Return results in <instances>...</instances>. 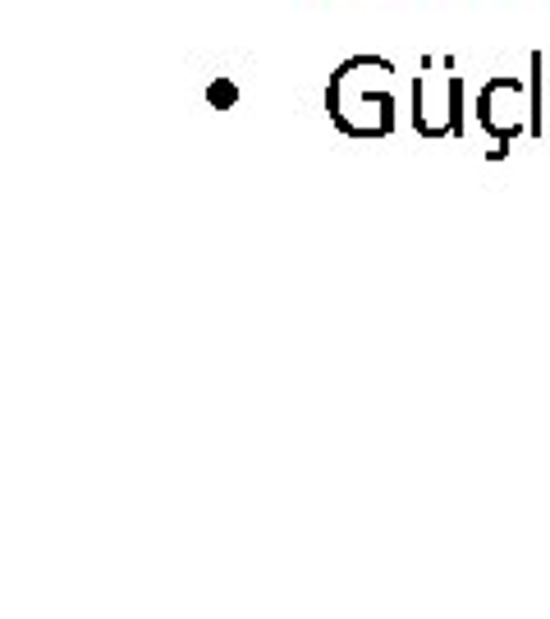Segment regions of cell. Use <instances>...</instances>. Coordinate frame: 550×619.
<instances>
[{"label":"cell","instance_id":"cell-1","mask_svg":"<svg viewBox=\"0 0 550 619\" xmlns=\"http://www.w3.org/2000/svg\"><path fill=\"white\" fill-rule=\"evenodd\" d=\"M532 111L528 101H523V79L518 74H491V79L478 88V124L495 138L491 157H505L509 151V138H518L523 128H528V115Z\"/></svg>","mask_w":550,"mask_h":619},{"label":"cell","instance_id":"cell-3","mask_svg":"<svg viewBox=\"0 0 550 619\" xmlns=\"http://www.w3.org/2000/svg\"><path fill=\"white\" fill-rule=\"evenodd\" d=\"M445 97H450V115H445V124H450V138H459L463 134V79L459 74L445 79Z\"/></svg>","mask_w":550,"mask_h":619},{"label":"cell","instance_id":"cell-4","mask_svg":"<svg viewBox=\"0 0 550 619\" xmlns=\"http://www.w3.org/2000/svg\"><path fill=\"white\" fill-rule=\"evenodd\" d=\"M206 101H212L216 111H234V106H239V83L221 74V79H212V88H206Z\"/></svg>","mask_w":550,"mask_h":619},{"label":"cell","instance_id":"cell-2","mask_svg":"<svg viewBox=\"0 0 550 619\" xmlns=\"http://www.w3.org/2000/svg\"><path fill=\"white\" fill-rule=\"evenodd\" d=\"M541 74H546V56L532 50V74H528V134L541 138L546 134V97H541Z\"/></svg>","mask_w":550,"mask_h":619}]
</instances>
